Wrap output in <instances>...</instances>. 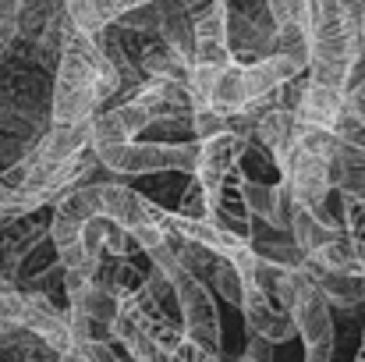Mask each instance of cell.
Wrapping results in <instances>:
<instances>
[{
	"mask_svg": "<svg viewBox=\"0 0 365 362\" xmlns=\"http://www.w3.org/2000/svg\"><path fill=\"white\" fill-rule=\"evenodd\" d=\"M312 4L316 0H266V11H269L277 29H302V32H309Z\"/></svg>",
	"mask_w": 365,
	"mask_h": 362,
	"instance_id": "44dd1931",
	"label": "cell"
},
{
	"mask_svg": "<svg viewBox=\"0 0 365 362\" xmlns=\"http://www.w3.org/2000/svg\"><path fill=\"white\" fill-rule=\"evenodd\" d=\"M206 284H213V288H217V295H220L224 302L242 306L245 281H242V273L235 270V263H231L227 256H217V263H213V270H210V281H206Z\"/></svg>",
	"mask_w": 365,
	"mask_h": 362,
	"instance_id": "7402d4cb",
	"label": "cell"
},
{
	"mask_svg": "<svg viewBox=\"0 0 365 362\" xmlns=\"http://www.w3.org/2000/svg\"><path fill=\"white\" fill-rule=\"evenodd\" d=\"M199 142H114L93 146L96 164H103L118 178H145V174H188L195 167Z\"/></svg>",
	"mask_w": 365,
	"mask_h": 362,
	"instance_id": "277c9868",
	"label": "cell"
},
{
	"mask_svg": "<svg viewBox=\"0 0 365 362\" xmlns=\"http://www.w3.org/2000/svg\"><path fill=\"white\" fill-rule=\"evenodd\" d=\"M100 213L110 217L114 224H121L124 231L135 228H149V224H163V206H156L153 199H145L142 192L128 188L121 181H103L100 185Z\"/></svg>",
	"mask_w": 365,
	"mask_h": 362,
	"instance_id": "52a82bcc",
	"label": "cell"
},
{
	"mask_svg": "<svg viewBox=\"0 0 365 362\" xmlns=\"http://www.w3.org/2000/svg\"><path fill=\"white\" fill-rule=\"evenodd\" d=\"M298 121L291 111H284V107H266L259 121H255V131H252V139L255 142H262L269 153H273V160L280 164V171L287 167V160H291V149H294V142H298Z\"/></svg>",
	"mask_w": 365,
	"mask_h": 362,
	"instance_id": "30bf717a",
	"label": "cell"
},
{
	"mask_svg": "<svg viewBox=\"0 0 365 362\" xmlns=\"http://www.w3.org/2000/svg\"><path fill=\"white\" fill-rule=\"evenodd\" d=\"M242 199L252 221L269 224V228H287V213H291V196L287 185H259V181H242Z\"/></svg>",
	"mask_w": 365,
	"mask_h": 362,
	"instance_id": "7c38bea8",
	"label": "cell"
},
{
	"mask_svg": "<svg viewBox=\"0 0 365 362\" xmlns=\"http://www.w3.org/2000/svg\"><path fill=\"white\" fill-rule=\"evenodd\" d=\"M220 131H227V114L224 111H217V107H192V135H195V142L213 139Z\"/></svg>",
	"mask_w": 365,
	"mask_h": 362,
	"instance_id": "484cf974",
	"label": "cell"
},
{
	"mask_svg": "<svg viewBox=\"0 0 365 362\" xmlns=\"http://www.w3.org/2000/svg\"><path fill=\"white\" fill-rule=\"evenodd\" d=\"M337 4V14H341V25H344V36H348V46L355 57L365 54V0H334Z\"/></svg>",
	"mask_w": 365,
	"mask_h": 362,
	"instance_id": "603a6c76",
	"label": "cell"
},
{
	"mask_svg": "<svg viewBox=\"0 0 365 362\" xmlns=\"http://www.w3.org/2000/svg\"><path fill=\"white\" fill-rule=\"evenodd\" d=\"M138 4H149V0H64V14L86 29V32H96L103 25H114L124 11L138 7Z\"/></svg>",
	"mask_w": 365,
	"mask_h": 362,
	"instance_id": "e0dca14e",
	"label": "cell"
},
{
	"mask_svg": "<svg viewBox=\"0 0 365 362\" xmlns=\"http://www.w3.org/2000/svg\"><path fill=\"white\" fill-rule=\"evenodd\" d=\"M4 57H7V46H0V64H4Z\"/></svg>",
	"mask_w": 365,
	"mask_h": 362,
	"instance_id": "1f68e13d",
	"label": "cell"
},
{
	"mask_svg": "<svg viewBox=\"0 0 365 362\" xmlns=\"http://www.w3.org/2000/svg\"><path fill=\"white\" fill-rule=\"evenodd\" d=\"M309 68H302L298 61L284 57V54H269L262 61H252V64H231L217 75V86H213V100L210 107L217 111H238L245 104H259L266 100L277 86H284L287 79L302 75Z\"/></svg>",
	"mask_w": 365,
	"mask_h": 362,
	"instance_id": "3957f363",
	"label": "cell"
},
{
	"mask_svg": "<svg viewBox=\"0 0 365 362\" xmlns=\"http://www.w3.org/2000/svg\"><path fill=\"white\" fill-rule=\"evenodd\" d=\"M330 188L341 192L344 199H362L365 203V149L344 146V142L334 146V156H330Z\"/></svg>",
	"mask_w": 365,
	"mask_h": 362,
	"instance_id": "9a60e30c",
	"label": "cell"
},
{
	"mask_svg": "<svg viewBox=\"0 0 365 362\" xmlns=\"http://www.w3.org/2000/svg\"><path fill=\"white\" fill-rule=\"evenodd\" d=\"M334 131L327 128H302L298 131V142L291 149V160L284 167V185H287V196L294 206L309 210V213H319L327 196L334 192L330 188V156H334Z\"/></svg>",
	"mask_w": 365,
	"mask_h": 362,
	"instance_id": "7a4b0ae2",
	"label": "cell"
},
{
	"mask_svg": "<svg viewBox=\"0 0 365 362\" xmlns=\"http://www.w3.org/2000/svg\"><path fill=\"white\" fill-rule=\"evenodd\" d=\"M89 121L82 124H46V131L32 142V153L46 164H61L78 156L82 149H89Z\"/></svg>",
	"mask_w": 365,
	"mask_h": 362,
	"instance_id": "5bb4252c",
	"label": "cell"
},
{
	"mask_svg": "<svg viewBox=\"0 0 365 362\" xmlns=\"http://www.w3.org/2000/svg\"><path fill=\"white\" fill-rule=\"evenodd\" d=\"M238 174H242V181H259V185H280L284 181V171H280V164L273 160V153L262 146V142H255V139H248L242 149V156H238Z\"/></svg>",
	"mask_w": 365,
	"mask_h": 362,
	"instance_id": "d6986e66",
	"label": "cell"
},
{
	"mask_svg": "<svg viewBox=\"0 0 365 362\" xmlns=\"http://www.w3.org/2000/svg\"><path fill=\"white\" fill-rule=\"evenodd\" d=\"M110 61L100 54L93 36L78 29L68 14L61 18V54H57V75L50 89V124H82L96 114V75Z\"/></svg>",
	"mask_w": 365,
	"mask_h": 362,
	"instance_id": "6da1fadb",
	"label": "cell"
},
{
	"mask_svg": "<svg viewBox=\"0 0 365 362\" xmlns=\"http://www.w3.org/2000/svg\"><path fill=\"white\" fill-rule=\"evenodd\" d=\"M302 270L305 277L323 291V298L337 309H355L365 302V277L362 273H334V270H323L319 263H312L309 256L302 259Z\"/></svg>",
	"mask_w": 365,
	"mask_h": 362,
	"instance_id": "8fae6325",
	"label": "cell"
},
{
	"mask_svg": "<svg viewBox=\"0 0 365 362\" xmlns=\"http://www.w3.org/2000/svg\"><path fill=\"white\" fill-rule=\"evenodd\" d=\"M287 231H291V238H294V245L309 256V252H316L323 241L330 238L337 228H327V224H319L309 210H302V206H294L291 203V213H287Z\"/></svg>",
	"mask_w": 365,
	"mask_h": 362,
	"instance_id": "ffe728a7",
	"label": "cell"
},
{
	"mask_svg": "<svg viewBox=\"0 0 365 362\" xmlns=\"http://www.w3.org/2000/svg\"><path fill=\"white\" fill-rule=\"evenodd\" d=\"M181 4H185V11H188V14L195 18V14H202L206 7H213L217 0H181Z\"/></svg>",
	"mask_w": 365,
	"mask_h": 362,
	"instance_id": "4316f807",
	"label": "cell"
},
{
	"mask_svg": "<svg viewBox=\"0 0 365 362\" xmlns=\"http://www.w3.org/2000/svg\"><path fill=\"white\" fill-rule=\"evenodd\" d=\"M170 213L188 217V221H206V213H210V196H206V188L195 181V174L181 185V192H178V199H174V210H170Z\"/></svg>",
	"mask_w": 365,
	"mask_h": 362,
	"instance_id": "d4e9b609",
	"label": "cell"
},
{
	"mask_svg": "<svg viewBox=\"0 0 365 362\" xmlns=\"http://www.w3.org/2000/svg\"><path fill=\"white\" fill-rule=\"evenodd\" d=\"M334 139L344 142V146H355V149H365V111L351 107L348 100L341 104L337 118H334Z\"/></svg>",
	"mask_w": 365,
	"mask_h": 362,
	"instance_id": "cb8c5ba5",
	"label": "cell"
},
{
	"mask_svg": "<svg viewBox=\"0 0 365 362\" xmlns=\"http://www.w3.org/2000/svg\"><path fill=\"white\" fill-rule=\"evenodd\" d=\"M341 104H344V93H337V89L319 86V82L309 79L291 114L298 121V128H327V131H330L337 111H341Z\"/></svg>",
	"mask_w": 365,
	"mask_h": 362,
	"instance_id": "4fadbf2b",
	"label": "cell"
},
{
	"mask_svg": "<svg viewBox=\"0 0 365 362\" xmlns=\"http://www.w3.org/2000/svg\"><path fill=\"white\" fill-rule=\"evenodd\" d=\"M199 362H224V359H220V356H210V352H202V356H199Z\"/></svg>",
	"mask_w": 365,
	"mask_h": 362,
	"instance_id": "4dcf8cb0",
	"label": "cell"
},
{
	"mask_svg": "<svg viewBox=\"0 0 365 362\" xmlns=\"http://www.w3.org/2000/svg\"><path fill=\"white\" fill-rule=\"evenodd\" d=\"M309 259L319 263L323 270H334V273H359V248L344 228H337L316 252H309Z\"/></svg>",
	"mask_w": 365,
	"mask_h": 362,
	"instance_id": "ac0fdd59",
	"label": "cell"
},
{
	"mask_svg": "<svg viewBox=\"0 0 365 362\" xmlns=\"http://www.w3.org/2000/svg\"><path fill=\"white\" fill-rule=\"evenodd\" d=\"M174 281V295H178V313H181V331L192 345H199L202 352L210 356H220V313H217V302L210 295V288L185 273L181 266L170 273Z\"/></svg>",
	"mask_w": 365,
	"mask_h": 362,
	"instance_id": "5b68a950",
	"label": "cell"
},
{
	"mask_svg": "<svg viewBox=\"0 0 365 362\" xmlns=\"http://www.w3.org/2000/svg\"><path fill=\"white\" fill-rule=\"evenodd\" d=\"M242 316L248 323V331L269 345H284L294 338V320L284 306H277L273 298H266L255 284H245V295H242Z\"/></svg>",
	"mask_w": 365,
	"mask_h": 362,
	"instance_id": "9c48e42d",
	"label": "cell"
},
{
	"mask_svg": "<svg viewBox=\"0 0 365 362\" xmlns=\"http://www.w3.org/2000/svg\"><path fill=\"white\" fill-rule=\"evenodd\" d=\"M248 248H252L259 259L277 263V266H302V259H305V252L294 245V238H291L287 228H269V224H262V228L252 224Z\"/></svg>",
	"mask_w": 365,
	"mask_h": 362,
	"instance_id": "2e32d148",
	"label": "cell"
},
{
	"mask_svg": "<svg viewBox=\"0 0 365 362\" xmlns=\"http://www.w3.org/2000/svg\"><path fill=\"white\" fill-rule=\"evenodd\" d=\"M355 362H365V331H362V345H359V356H355Z\"/></svg>",
	"mask_w": 365,
	"mask_h": 362,
	"instance_id": "f546056e",
	"label": "cell"
},
{
	"mask_svg": "<svg viewBox=\"0 0 365 362\" xmlns=\"http://www.w3.org/2000/svg\"><path fill=\"white\" fill-rule=\"evenodd\" d=\"M330 309L334 306L323 298V291L305 277L287 309L294 320V334H302L305 341V362H334V313Z\"/></svg>",
	"mask_w": 365,
	"mask_h": 362,
	"instance_id": "8992f818",
	"label": "cell"
},
{
	"mask_svg": "<svg viewBox=\"0 0 365 362\" xmlns=\"http://www.w3.org/2000/svg\"><path fill=\"white\" fill-rule=\"evenodd\" d=\"M355 248H359V273L365 277V241H355Z\"/></svg>",
	"mask_w": 365,
	"mask_h": 362,
	"instance_id": "f1b7e54d",
	"label": "cell"
},
{
	"mask_svg": "<svg viewBox=\"0 0 365 362\" xmlns=\"http://www.w3.org/2000/svg\"><path fill=\"white\" fill-rule=\"evenodd\" d=\"M245 142H248V139H245V135H235V131H220V135L199 142L192 174H195V181L206 188V196H213V192L220 188V181L235 171Z\"/></svg>",
	"mask_w": 365,
	"mask_h": 362,
	"instance_id": "ba28073f",
	"label": "cell"
},
{
	"mask_svg": "<svg viewBox=\"0 0 365 362\" xmlns=\"http://www.w3.org/2000/svg\"><path fill=\"white\" fill-rule=\"evenodd\" d=\"M57 362H86V356H82L78 348H71V352H61V359Z\"/></svg>",
	"mask_w": 365,
	"mask_h": 362,
	"instance_id": "83f0119b",
	"label": "cell"
}]
</instances>
